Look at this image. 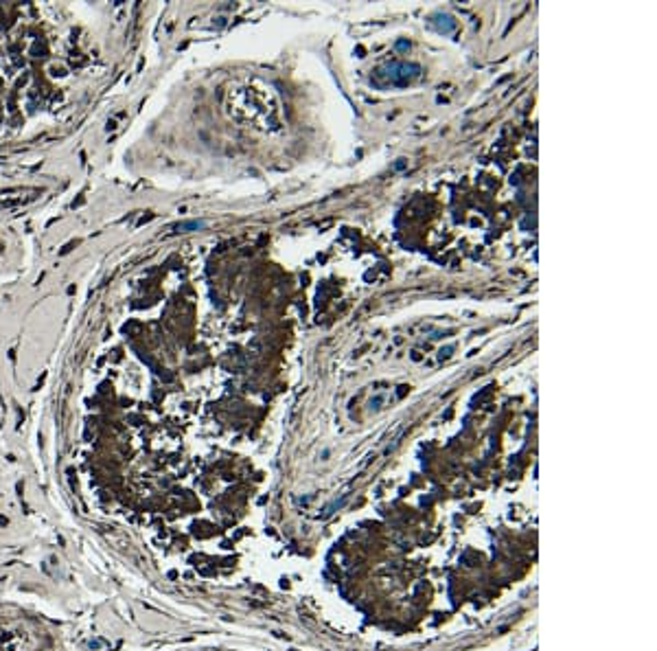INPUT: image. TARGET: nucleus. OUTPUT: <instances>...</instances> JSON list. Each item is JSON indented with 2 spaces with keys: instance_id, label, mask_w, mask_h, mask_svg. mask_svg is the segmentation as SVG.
<instances>
[{
  "instance_id": "1",
  "label": "nucleus",
  "mask_w": 657,
  "mask_h": 651,
  "mask_svg": "<svg viewBox=\"0 0 657 651\" xmlns=\"http://www.w3.org/2000/svg\"><path fill=\"white\" fill-rule=\"evenodd\" d=\"M421 77V66L408 64V62H390L383 68H379V79H383L390 86H408L410 81Z\"/></svg>"
},
{
  "instance_id": "2",
  "label": "nucleus",
  "mask_w": 657,
  "mask_h": 651,
  "mask_svg": "<svg viewBox=\"0 0 657 651\" xmlns=\"http://www.w3.org/2000/svg\"><path fill=\"white\" fill-rule=\"evenodd\" d=\"M0 651H27V647L9 631H0Z\"/></svg>"
},
{
  "instance_id": "3",
  "label": "nucleus",
  "mask_w": 657,
  "mask_h": 651,
  "mask_svg": "<svg viewBox=\"0 0 657 651\" xmlns=\"http://www.w3.org/2000/svg\"><path fill=\"white\" fill-rule=\"evenodd\" d=\"M432 22H434V27H436L438 31H441V33H451V31L456 29V20H453L451 15H436Z\"/></svg>"
},
{
  "instance_id": "4",
  "label": "nucleus",
  "mask_w": 657,
  "mask_h": 651,
  "mask_svg": "<svg viewBox=\"0 0 657 651\" xmlns=\"http://www.w3.org/2000/svg\"><path fill=\"white\" fill-rule=\"evenodd\" d=\"M451 351H453V347H447V349H441V357H449V355H451Z\"/></svg>"
},
{
  "instance_id": "5",
  "label": "nucleus",
  "mask_w": 657,
  "mask_h": 651,
  "mask_svg": "<svg viewBox=\"0 0 657 651\" xmlns=\"http://www.w3.org/2000/svg\"><path fill=\"white\" fill-rule=\"evenodd\" d=\"M397 48H399V51H406V48H408V42H406V40L397 42Z\"/></svg>"
}]
</instances>
